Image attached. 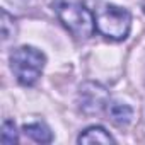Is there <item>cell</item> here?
<instances>
[{
    "instance_id": "6da1fadb",
    "label": "cell",
    "mask_w": 145,
    "mask_h": 145,
    "mask_svg": "<svg viewBox=\"0 0 145 145\" xmlns=\"http://www.w3.org/2000/svg\"><path fill=\"white\" fill-rule=\"evenodd\" d=\"M55 12L63 27L79 41H87L96 31L94 14L80 0H56Z\"/></svg>"
},
{
    "instance_id": "7a4b0ae2",
    "label": "cell",
    "mask_w": 145,
    "mask_h": 145,
    "mask_svg": "<svg viewBox=\"0 0 145 145\" xmlns=\"http://www.w3.org/2000/svg\"><path fill=\"white\" fill-rule=\"evenodd\" d=\"M96 31L111 41H123L131 29V14L125 7H118L109 2L97 5L96 12Z\"/></svg>"
},
{
    "instance_id": "3957f363",
    "label": "cell",
    "mask_w": 145,
    "mask_h": 145,
    "mask_svg": "<svg viewBox=\"0 0 145 145\" xmlns=\"http://www.w3.org/2000/svg\"><path fill=\"white\" fill-rule=\"evenodd\" d=\"M44 63V53L34 46H19L10 53V68L14 72V77L24 87H31L38 82L43 74Z\"/></svg>"
},
{
    "instance_id": "277c9868",
    "label": "cell",
    "mask_w": 145,
    "mask_h": 145,
    "mask_svg": "<svg viewBox=\"0 0 145 145\" xmlns=\"http://www.w3.org/2000/svg\"><path fill=\"white\" fill-rule=\"evenodd\" d=\"M79 103H80V109L86 114H99V113H103L108 108L109 94H108V91L101 84L86 82L80 87Z\"/></svg>"
},
{
    "instance_id": "5b68a950",
    "label": "cell",
    "mask_w": 145,
    "mask_h": 145,
    "mask_svg": "<svg viewBox=\"0 0 145 145\" xmlns=\"http://www.w3.org/2000/svg\"><path fill=\"white\" fill-rule=\"evenodd\" d=\"M106 111H108V116H109L111 123L120 126V128L126 126L133 118V109L128 104L120 103V101H109Z\"/></svg>"
},
{
    "instance_id": "8992f818",
    "label": "cell",
    "mask_w": 145,
    "mask_h": 145,
    "mask_svg": "<svg viewBox=\"0 0 145 145\" xmlns=\"http://www.w3.org/2000/svg\"><path fill=\"white\" fill-rule=\"evenodd\" d=\"M77 142L79 143H114L116 140L103 126H89L79 135Z\"/></svg>"
},
{
    "instance_id": "52a82bcc",
    "label": "cell",
    "mask_w": 145,
    "mask_h": 145,
    "mask_svg": "<svg viewBox=\"0 0 145 145\" xmlns=\"http://www.w3.org/2000/svg\"><path fill=\"white\" fill-rule=\"evenodd\" d=\"M22 131L26 137H29L31 140L38 142V143H51L53 142V133L51 130L41 123V121H36V123H29V125H24L22 126Z\"/></svg>"
},
{
    "instance_id": "ba28073f",
    "label": "cell",
    "mask_w": 145,
    "mask_h": 145,
    "mask_svg": "<svg viewBox=\"0 0 145 145\" xmlns=\"http://www.w3.org/2000/svg\"><path fill=\"white\" fill-rule=\"evenodd\" d=\"M19 142V133L16 130V123L12 120H5L2 125V143L4 145H14Z\"/></svg>"
},
{
    "instance_id": "9c48e42d",
    "label": "cell",
    "mask_w": 145,
    "mask_h": 145,
    "mask_svg": "<svg viewBox=\"0 0 145 145\" xmlns=\"http://www.w3.org/2000/svg\"><path fill=\"white\" fill-rule=\"evenodd\" d=\"M16 21L12 16L7 14V10H2V39L7 41L9 38L16 36Z\"/></svg>"
}]
</instances>
